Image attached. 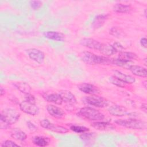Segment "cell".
Returning <instances> with one entry per match:
<instances>
[{
	"label": "cell",
	"instance_id": "277c9868",
	"mask_svg": "<svg viewBox=\"0 0 147 147\" xmlns=\"http://www.w3.org/2000/svg\"><path fill=\"white\" fill-rule=\"evenodd\" d=\"M20 117V114L12 108H6L1 111L0 120L6 122L10 125L16 123Z\"/></svg>",
	"mask_w": 147,
	"mask_h": 147
},
{
	"label": "cell",
	"instance_id": "8992f818",
	"mask_svg": "<svg viewBox=\"0 0 147 147\" xmlns=\"http://www.w3.org/2000/svg\"><path fill=\"white\" fill-rule=\"evenodd\" d=\"M40 124L42 127L57 133L64 134L68 132L69 131L68 129L64 126L56 125L51 123L48 119H43L41 120Z\"/></svg>",
	"mask_w": 147,
	"mask_h": 147
},
{
	"label": "cell",
	"instance_id": "5b68a950",
	"mask_svg": "<svg viewBox=\"0 0 147 147\" xmlns=\"http://www.w3.org/2000/svg\"><path fill=\"white\" fill-rule=\"evenodd\" d=\"M83 100L86 104L98 108H104L109 105V102L107 99L98 95L86 96L83 99Z\"/></svg>",
	"mask_w": 147,
	"mask_h": 147
},
{
	"label": "cell",
	"instance_id": "d4e9b609",
	"mask_svg": "<svg viewBox=\"0 0 147 147\" xmlns=\"http://www.w3.org/2000/svg\"><path fill=\"white\" fill-rule=\"evenodd\" d=\"M13 84L18 91H20L21 92L24 94H29L31 91L30 86L26 82H14Z\"/></svg>",
	"mask_w": 147,
	"mask_h": 147
},
{
	"label": "cell",
	"instance_id": "ba28073f",
	"mask_svg": "<svg viewBox=\"0 0 147 147\" xmlns=\"http://www.w3.org/2000/svg\"><path fill=\"white\" fill-rule=\"evenodd\" d=\"M26 53L31 60L38 64H41L44 62L45 54L42 51L37 48H29L26 50Z\"/></svg>",
	"mask_w": 147,
	"mask_h": 147
},
{
	"label": "cell",
	"instance_id": "cb8c5ba5",
	"mask_svg": "<svg viewBox=\"0 0 147 147\" xmlns=\"http://www.w3.org/2000/svg\"><path fill=\"white\" fill-rule=\"evenodd\" d=\"M132 10L130 5L122 3H116L113 7V10L118 13H128Z\"/></svg>",
	"mask_w": 147,
	"mask_h": 147
},
{
	"label": "cell",
	"instance_id": "44dd1931",
	"mask_svg": "<svg viewBox=\"0 0 147 147\" xmlns=\"http://www.w3.org/2000/svg\"><path fill=\"white\" fill-rule=\"evenodd\" d=\"M117 59L122 61L132 62V61L137 60L138 59V57L137 55L134 52L122 51L119 53Z\"/></svg>",
	"mask_w": 147,
	"mask_h": 147
},
{
	"label": "cell",
	"instance_id": "8d00e7d4",
	"mask_svg": "<svg viewBox=\"0 0 147 147\" xmlns=\"http://www.w3.org/2000/svg\"><path fill=\"white\" fill-rule=\"evenodd\" d=\"M140 44L144 48H147V40L145 37H142L141 38L140 41Z\"/></svg>",
	"mask_w": 147,
	"mask_h": 147
},
{
	"label": "cell",
	"instance_id": "6da1fadb",
	"mask_svg": "<svg viewBox=\"0 0 147 147\" xmlns=\"http://www.w3.org/2000/svg\"><path fill=\"white\" fill-rule=\"evenodd\" d=\"M81 60L87 64H112L113 59L106 56H98L89 51H84L80 55Z\"/></svg>",
	"mask_w": 147,
	"mask_h": 147
},
{
	"label": "cell",
	"instance_id": "9a60e30c",
	"mask_svg": "<svg viewBox=\"0 0 147 147\" xmlns=\"http://www.w3.org/2000/svg\"><path fill=\"white\" fill-rule=\"evenodd\" d=\"M58 93L60 95L63 102L72 105H74L77 103V100L75 95L71 91L67 90H61Z\"/></svg>",
	"mask_w": 147,
	"mask_h": 147
},
{
	"label": "cell",
	"instance_id": "2e32d148",
	"mask_svg": "<svg viewBox=\"0 0 147 147\" xmlns=\"http://www.w3.org/2000/svg\"><path fill=\"white\" fill-rule=\"evenodd\" d=\"M43 36L47 38L56 41H64L65 40V35L59 32L47 31L43 33Z\"/></svg>",
	"mask_w": 147,
	"mask_h": 147
},
{
	"label": "cell",
	"instance_id": "7a4b0ae2",
	"mask_svg": "<svg viewBox=\"0 0 147 147\" xmlns=\"http://www.w3.org/2000/svg\"><path fill=\"white\" fill-rule=\"evenodd\" d=\"M77 115L84 119L92 121H100L105 119V115L98 110L91 107H84L81 108Z\"/></svg>",
	"mask_w": 147,
	"mask_h": 147
},
{
	"label": "cell",
	"instance_id": "d6986e66",
	"mask_svg": "<svg viewBox=\"0 0 147 147\" xmlns=\"http://www.w3.org/2000/svg\"><path fill=\"white\" fill-rule=\"evenodd\" d=\"M109 15L107 14H99L96 16L94 18L93 22L92 23V27L95 29L101 28L104 25L106 21L109 18Z\"/></svg>",
	"mask_w": 147,
	"mask_h": 147
},
{
	"label": "cell",
	"instance_id": "d590c367",
	"mask_svg": "<svg viewBox=\"0 0 147 147\" xmlns=\"http://www.w3.org/2000/svg\"><path fill=\"white\" fill-rule=\"evenodd\" d=\"M10 125L7 123L6 122L0 120V128L1 129H7L10 127Z\"/></svg>",
	"mask_w": 147,
	"mask_h": 147
},
{
	"label": "cell",
	"instance_id": "d6a6232c",
	"mask_svg": "<svg viewBox=\"0 0 147 147\" xmlns=\"http://www.w3.org/2000/svg\"><path fill=\"white\" fill-rule=\"evenodd\" d=\"M113 47H114V48L115 49V50L116 51V52L118 53L121 52L122 51H124V47H123V45L119 42H114L113 43V44L112 45Z\"/></svg>",
	"mask_w": 147,
	"mask_h": 147
},
{
	"label": "cell",
	"instance_id": "8fae6325",
	"mask_svg": "<svg viewBox=\"0 0 147 147\" xmlns=\"http://www.w3.org/2000/svg\"><path fill=\"white\" fill-rule=\"evenodd\" d=\"M107 111L110 114L115 117H123L127 114V110L126 107L117 105L110 106Z\"/></svg>",
	"mask_w": 147,
	"mask_h": 147
},
{
	"label": "cell",
	"instance_id": "836d02e7",
	"mask_svg": "<svg viewBox=\"0 0 147 147\" xmlns=\"http://www.w3.org/2000/svg\"><path fill=\"white\" fill-rule=\"evenodd\" d=\"M25 100L28 101V102H29L30 103H34V104H36V98L34 96V95H32L30 93L25 94Z\"/></svg>",
	"mask_w": 147,
	"mask_h": 147
},
{
	"label": "cell",
	"instance_id": "30bf717a",
	"mask_svg": "<svg viewBox=\"0 0 147 147\" xmlns=\"http://www.w3.org/2000/svg\"><path fill=\"white\" fill-rule=\"evenodd\" d=\"M47 111L51 116L57 119H61L65 115V112L61 108L53 104L47 106Z\"/></svg>",
	"mask_w": 147,
	"mask_h": 147
},
{
	"label": "cell",
	"instance_id": "f35d334b",
	"mask_svg": "<svg viewBox=\"0 0 147 147\" xmlns=\"http://www.w3.org/2000/svg\"><path fill=\"white\" fill-rule=\"evenodd\" d=\"M5 94V90L3 87H1L0 88V95L1 96H2L3 95H4Z\"/></svg>",
	"mask_w": 147,
	"mask_h": 147
},
{
	"label": "cell",
	"instance_id": "7c38bea8",
	"mask_svg": "<svg viewBox=\"0 0 147 147\" xmlns=\"http://www.w3.org/2000/svg\"><path fill=\"white\" fill-rule=\"evenodd\" d=\"M42 97L48 102H50L55 105H61L63 103L62 99L59 93H43Z\"/></svg>",
	"mask_w": 147,
	"mask_h": 147
},
{
	"label": "cell",
	"instance_id": "ab89813d",
	"mask_svg": "<svg viewBox=\"0 0 147 147\" xmlns=\"http://www.w3.org/2000/svg\"><path fill=\"white\" fill-rule=\"evenodd\" d=\"M146 81L145 80V81H144L143 83H142V84H143V85H144V87L145 88H146Z\"/></svg>",
	"mask_w": 147,
	"mask_h": 147
},
{
	"label": "cell",
	"instance_id": "4316f807",
	"mask_svg": "<svg viewBox=\"0 0 147 147\" xmlns=\"http://www.w3.org/2000/svg\"><path fill=\"white\" fill-rule=\"evenodd\" d=\"M70 130L73 131L74 132L77 133H83L87 131H88L90 130L89 128L83 126H80V125H72L69 126Z\"/></svg>",
	"mask_w": 147,
	"mask_h": 147
},
{
	"label": "cell",
	"instance_id": "ffe728a7",
	"mask_svg": "<svg viewBox=\"0 0 147 147\" xmlns=\"http://www.w3.org/2000/svg\"><path fill=\"white\" fill-rule=\"evenodd\" d=\"M91 126L98 130H107L115 129V127L110 122H103L102 121H95L91 123Z\"/></svg>",
	"mask_w": 147,
	"mask_h": 147
},
{
	"label": "cell",
	"instance_id": "52a82bcc",
	"mask_svg": "<svg viewBox=\"0 0 147 147\" xmlns=\"http://www.w3.org/2000/svg\"><path fill=\"white\" fill-rule=\"evenodd\" d=\"M19 107L22 111L30 115H36L39 113V108L36 104L25 100L20 103Z\"/></svg>",
	"mask_w": 147,
	"mask_h": 147
},
{
	"label": "cell",
	"instance_id": "4fadbf2b",
	"mask_svg": "<svg viewBox=\"0 0 147 147\" xmlns=\"http://www.w3.org/2000/svg\"><path fill=\"white\" fill-rule=\"evenodd\" d=\"M80 44L85 47L91 49L99 50L101 43L91 38H84L80 41Z\"/></svg>",
	"mask_w": 147,
	"mask_h": 147
},
{
	"label": "cell",
	"instance_id": "83f0119b",
	"mask_svg": "<svg viewBox=\"0 0 147 147\" xmlns=\"http://www.w3.org/2000/svg\"><path fill=\"white\" fill-rule=\"evenodd\" d=\"M109 33L117 38H120L124 36L123 32L118 27H112L109 30Z\"/></svg>",
	"mask_w": 147,
	"mask_h": 147
},
{
	"label": "cell",
	"instance_id": "60d3db41",
	"mask_svg": "<svg viewBox=\"0 0 147 147\" xmlns=\"http://www.w3.org/2000/svg\"><path fill=\"white\" fill-rule=\"evenodd\" d=\"M144 15H145V17H146V9H145L144 10Z\"/></svg>",
	"mask_w": 147,
	"mask_h": 147
},
{
	"label": "cell",
	"instance_id": "ac0fdd59",
	"mask_svg": "<svg viewBox=\"0 0 147 147\" xmlns=\"http://www.w3.org/2000/svg\"><path fill=\"white\" fill-rule=\"evenodd\" d=\"M129 70L135 76L142 78H146L147 76L146 69L142 66L132 64L129 67Z\"/></svg>",
	"mask_w": 147,
	"mask_h": 147
},
{
	"label": "cell",
	"instance_id": "1f68e13d",
	"mask_svg": "<svg viewBox=\"0 0 147 147\" xmlns=\"http://www.w3.org/2000/svg\"><path fill=\"white\" fill-rule=\"evenodd\" d=\"M1 146L4 147V146H8V147H13V146H20V145L17 144H16L15 142L11 141V140H5L1 144Z\"/></svg>",
	"mask_w": 147,
	"mask_h": 147
},
{
	"label": "cell",
	"instance_id": "e575fe53",
	"mask_svg": "<svg viewBox=\"0 0 147 147\" xmlns=\"http://www.w3.org/2000/svg\"><path fill=\"white\" fill-rule=\"evenodd\" d=\"M26 126L28 127L29 130L32 132H35L37 130V127L31 121H27L26 122Z\"/></svg>",
	"mask_w": 147,
	"mask_h": 147
},
{
	"label": "cell",
	"instance_id": "484cf974",
	"mask_svg": "<svg viewBox=\"0 0 147 147\" xmlns=\"http://www.w3.org/2000/svg\"><path fill=\"white\" fill-rule=\"evenodd\" d=\"M132 62L129 61H125L119 60L118 59H113V64L112 65H114L118 67L124 68L126 69H129L130 65H131Z\"/></svg>",
	"mask_w": 147,
	"mask_h": 147
},
{
	"label": "cell",
	"instance_id": "3957f363",
	"mask_svg": "<svg viewBox=\"0 0 147 147\" xmlns=\"http://www.w3.org/2000/svg\"><path fill=\"white\" fill-rule=\"evenodd\" d=\"M114 122L121 126L136 130H143L146 128V122L144 121L137 119L136 118H130L125 119H117Z\"/></svg>",
	"mask_w": 147,
	"mask_h": 147
},
{
	"label": "cell",
	"instance_id": "f546056e",
	"mask_svg": "<svg viewBox=\"0 0 147 147\" xmlns=\"http://www.w3.org/2000/svg\"><path fill=\"white\" fill-rule=\"evenodd\" d=\"M29 5L33 10H38L41 7L42 2L41 1L32 0L29 1Z\"/></svg>",
	"mask_w": 147,
	"mask_h": 147
},
{
	"label": "cell",
	"instance_id": "f1b7e54d",
	"mask_svg": "<svg viewBox=\"0 0 147 147\" xmlns=\"http://www.w3.org/2000/svg\"><path fill=\"white\" fill-rule=\"evenodd\" d=\"M110 82L114 85L118 87H121V88H124L126 87V85L127 84L125 83L124 82H122L121 80H119L118 79H117V78H115V76H114L113 75L111 76L110 78H109Z\"/></svg>",
	"mask_w": 147,
	"mask_h": 147
},
{
	"label": "cell",
	"instance_id": "9c48e42d",
	"mask_svg": "<svg viewBox=\"0 0 147 147\" xmlns=\"http://www.w3.org/2000/svg\"><path fill=\"white\" fill-rule=\"evenodd\" d=\"M78 89L85 93L86 94L89 95H98L100 93V90L98 87L94 86L92 84L88 83H83L79 84L78 86Z\"/></svg>",
	"mask_w": 147,
	"mask_h": 147
},
{
	"label": "cell",
	"instance_id": "74e56055",
	"mask_svg": "<svg viewBox=\"0 0 147 147\" xmlns=\"http://www.w3.org/2000/svg\"><path fill=\"white\" fill-rule=\"evenodd\" d=\"M141 109L144 111L145 113H146V103H142L141 106Z\"/></svg>",
	"mask_w": 147,
	"mask_h": 147
},
{
	"label": "cell",
	"instance_id": "603a6c76",
	"mask_svg": "<svg viewBox=\"0 0 147 147\" xmlns=\"http://www.w3.org/2000/svg\"><path fill=\"white\" fill-rule=\"evenodd\" d=\"M10 135L13 138L20 141H24L27 138V134L19 128H13Z\"/></svg>",
	"mask_w": 147,
	"mask_h": 147
},
{
	"label": "cell",
	"instance_id": "e0dca14e",
	"mask_svg": "<svg viewBox=\"0 0 147 147\" xmlns=\"http://www.w3.org/2000/svg\"><path fill=\"white\" fill-rule=\"evenodd\" d=\"M98 51L106 57L114 55L117 53L113 45L108 43H101Z\"/></svg>",
	"mask_w": 147,
	"mask_h": 147
},
{
	"label": "cell",
	"instance_id": "4dcf8cb0",
	"mask_svg": "<svg viewBox=\"0 0 147 147\" xmlns=\"http://www.w3.org/2000/svg\"><path fill=\"white\" fill-rule=\"evenodd\" d=\"M94 136H95L94 133H88V131H87L82 133V134L80 136V137L82 140L87 141L91 140L93 138H94Z\"/></svg>",
	"mask_w": 147,
	"mask_h": 147
},
{
	"label": "cell",
	"instance_id": "7402d4cb",
	"mask_svg": "<svg viewBox=\"0 0 147 147\" xmlns=\"http://www.w3.org/2000/svg\"><path fill=\"white\" fill-rule=\"evenodd\" d=\"M32 141L34 145L40 147L48 146L50 143V139L48 137H46L44 136H34L32 137Z\"/></svg>",
	"mask_w": 147,
	"mask_h": 147
},
{
	"label": "cell",
	"instance_id": "5bb4252c",
	"mask_svg": "<svg viewBox=\"0 0 147 147\" xmlns=\"http://www.w3.org/2000/svg\"><path fill=\"white\" fill-rule=\"evenodd\" d=\"M113 76L126 84H133L136 82V79L133 76L125 74L118 70H113Z\"/></svg>",
	"mask_w": 147,
	"mask_h": 147
}]
</instances>
